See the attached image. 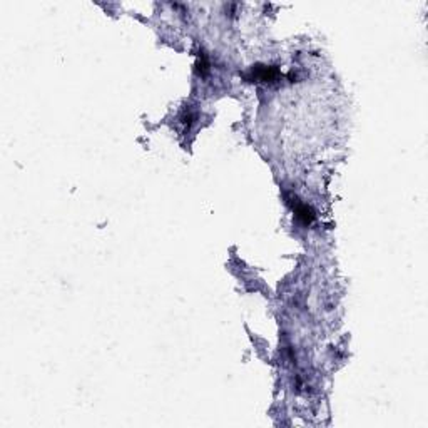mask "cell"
I'll use <instances>...</instances> for the list:
<instances>
[{
  "mask_svg": "<svg viewBox=\"0 0 428 428\" xmlns=\"http://www.w3.org/2000/svg\"><path fill=\"white\" fill-rule=\"evenodd\" d=\"M279 75H281V72L274 65H254L251 72H249V79L256 80V82L273 84L279 79Z\"/></svg>",
  "mask_w": 428,
  "mask_h": 428,
  "instance_id": "1",
  "label": "cell"
},
{
  "mask_svg": "<svg viewBox=\"0 0 428 428\" xmlns=\"http://www.w3.org/2000/svg\"><path fill=\"white\" fill-rule=\"evenodd\" d=\"M294 218H296L298 223L308 226V224H311L314 221L316 214H314L311 206L304 204V202H294Z\"/></svg>",
  "mask_w": 428,
  "mask_h": 428,
  "instance_id": "2",
  "label": "cell"
},
{
  "mask_svg": "<svg viewBox=\"0 0 428 428\" xmlns=\"http://www.w3.org/2000/svg\"><path fill=\"white\" fill-rule=\"evenodd\" d=\"M209 59H207V55L204 52H199L197 54V62H196V72L199 75H206L207 72H209Z\"/></svg>",
  "mask_w": 428,
  "mask_h": 428,
  "instance_id": "3",
  "label": "cell"
},
{
  "mask_svg": "<svg viewBox=\"0 0 428 428\" xmlns=\"http://www.w3.org/2000/svg\"><path fill=\"white\" fill-rule=\"evenodd\" d=\"M179 122H181V126L184 127L186 131H187V129H191V126L196 122V114L189 109V107H187V109H184V111L181 112V116H179Z\"/></svg>",
  "mask_w": 428,
  "mask_h": 428,
  "instance_id": "4",
  "label": "cell"
}]
</instances>
